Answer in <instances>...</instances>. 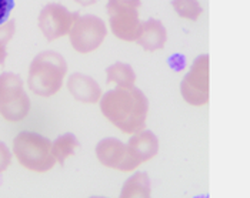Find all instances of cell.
<instances>
[{"instance_id": "44dd1931", "label": "cell", "mask_w": 250, "mask_h": 198, "mask_svg": "<svg viewBox=\"0 0 250 198\" xmlns=\"http://www.w3.org/2000/svg\"><path fill=\"white\" fill-rule=\"evenodd\" d=\"M90 198H107V197H100V196H95V197H90Z\"/></svg>"}, {"instance_id": "5b68a950", "label": "cell", "mask_w": 250, "mask_h": 198, "mask_svg": "<svg viewBox=\"0 0 250 198\" xmlns=\"http://www.w3.org/2000/svg\"><path fill=\"white\" fill-rule=\"evenodd\" d=\"M142 0H109L107 13L110 30L117 39L136 41L140 33L142 21L139 19V7Z\"/></svg>"}, {"instance_id": "5bb4252c", "label": "cell", "mask_w": 250, "mask_h": 198, "mask_svg": "<svg viewBox=\"0 0 250 198\" xmlns=\"http://www.w3.org/2000/svg\"><path fill=\"white\" fill-rule=\"evenodd\" d=\"M80 141L73 133H66L62 134L60 137L52 141V154L60 165H64V161L70 156L75 154L76 148H79Z\"/></svg>"}, {"instance_id": "7c38bea8", "label": "cell", "mask_w": 250, "mask_h": 198, "mask_svg": "<svg viewBox=\"0 0 250 198\" xmlns=\"http://www.w3.org/2000/svg\"><path fill=\"white\" fill-rule=\"evenodd\" d=\"M127 147L132 156L142 164L156 157L159 151V139L152 130H142L130 137Z\"/></svg>"}, {"instance_id": "ac0fdd59", "label": "cell", "mask_w": 250, "mask_h": 198, "mask_svg": "<svg viewBox=\"0 0 250 198\" xmlns=\"http://www.w3.org/2000/svg\"><path fill=\"white\" fill-rule=\"evenodd\" d=\"M12 157L13 156H12L10 148L3 141H0V174L9 168V165L12 162Z\"/></svg>"}, {"instance_id": "2e32d148", "label": "cell", "mask_w": 250, "mask_h": 198, "mask_svg": "<svg viewBox=\"0 0 250 198\" xmlns=\"http://www.w3.org/2000/svg\"><path fill=\"white\" fill-rule=\"evenodd\" d=\"M172 6L180 18L188 20H197L203 12L199 0H172Z\"/></svg>"}, {"instance_id": "3957f363", "label": "cell", "mask_w": 250, "mask_h": 198, "mask_svg": "<svg viewBox=\"0 0 250 198\" xmlns=\"http://www.w3.org/2000/svg\"><path fill=\"white\" fill-rule=\"evenodd\" d=\"M13 156L24 168L35 173L50 171L56 164L52 154V141L33 131H21L15 137Z\"/></svg>"}, {"instance_id": "7a4b0ae2", "label": "cell", "mask_w": 250, "mask_h": 198, "mask_svg": "<svg viewBox=\"0 0 250 198\" xmlns=\"http://www.w3.org/2000/svg\"><path fill=\"white\" fill-rule=\"evenodd\" d=\"M66 74L67 63L64 57L55 50H44L30 63L27 86L36 96L50 97L62 89Z\"/></svg>"}, {"instance_id": "8992f818", "label": "cell", "mask_w": 250, "mask_h": 198, "mask_svg": "<svg viewBox=\"0 0 250 198\" xmlns=\"http://www.w3.org/2000/svg\"><path fill=\"white\" fill-rule=\"evenodd\" d=\"M106 36H107L106 23L96 15L79 16L69 32V40L72 47L77 53L82 54L95 52L104 41Z\"/></svg>"}, {"instance_id": "d6986e66", "label": "cell", "mask_w": 250, "mask_h": 198, "mask_svg": "<svg viewBox=\"0 0 250 198\" xmlns=\"http://www.w3.org/2000/svg\"><path fill=\"white\" fill-rule=\"evenodd\" d=\"M13 9H15V0H0V24L9 20V16Z\"/></svg>"}, {"instance_id": "ba28073f", "label": "cell", "mask_w": 250, "mask_h": 198, "mask_svg": "<svg viewBox=\"0 0 250 198\" xmlns=\"http://www.w3.org/2000/svg\"><path fill=\"white\" fill-rule=\"evenodd\" d=\"M80 15L70 12L60 3H47L39 15V29L49 41L69 35L75 20Z\"/></svg>"}, {"instance_id": "e0dca14e", "label": "cell", "mask_w": 250, "mask_h": 198, "mask_svg": "<svg viewBox=\"0 0 250 198\" xmlns=\"http://www.w3.org/2000/svg\"><path fill=\"white\" fill-rule=\"evenodd\" d=\"M16 33V23L15 20H7L6 23L0 24V66L4 64L7 57V44L13 39Z\"/></svg>"}, {"instance_id": "30bf717a", "label": "cell", "mask_w": 250, "mask_h": 198, "mask_svg": "<svg viewBox=\"0 0 250 198\" xmlns=\"http://www.w3.org/2000/svg\"><path fill=\"white\" fill-rule=\"evenodd\" d=\"M67 90L80 103L95 104L102 97V89L96 80L83 73H73L67 79Z\"/></svg>"}, {"instance_id": "277c9868", "label": "cell", "mask_w": 250, "mask_h": 198, "mask_svg": "<svg viewBox=\"0 0 250 198\" xmlns=\"http://www.w3.org/2000/svg\"><path fill=\"white\" fill-rule=\"evenodd\" d=\"M30 99L23 89L19 74L4 72L0 74V114L7 121L16 123L27 117Z\"/></svg>"}, {"instance_id": "8fae6325", "label": "cell", "mask_w": 250, "mask_h": 198, "mask_svg": "<svg viewBox=\"0 0 250 198\" xmlns=\"http://www.w3.org/2000/svg\"><path fill=\"white\" fill-rule=\"evenodd\" d=\"M167 40V32L162 21L149 19L142 21L140 33L136 43L146 52H156L165 47Z\"/></svg>"}, {"instance_id": "52a82bcc", "label": "cell", "mask_w": 250, "mask_h": 198, "mask_svg": "<svg viewBox=\"0 0 250 198\" xmlns=\"http://www.w3.org/2000/svg\"><path fill=\"white\" fill-rule=\"evenodd\" d=\"M180 93L192 106L209 103V54L194 59L189 73L180 83Z\"/></svg>"}, {"instance_id": "9a60e30c", "label": "cell", "mask_w": 250, "mask_h": 198, "mask_svg": "<svg viewBox=\"0 0 250 198\" xmlns=\"http://www.w3.org/2000/svg\"><path fill=\"white\" fill-rule=\"evenodd\" d=\"M107 83H115L117 87H130L135 86L136 73L130 64L116 61L115 64L106 69Z\"/></svg>"}, {"instance_id": "ffe728a7", "label": "cell", "mask_w": 250, "mask_h": 198, "mask_svg": "<svg viewBox=\"0 0 250 198\" xmlns=\"http://www.w3.org/2000/svg\"><path fill=\"white\" fill-rule=\"evenodd\" d=\"M76 3H79L80 6H92V4H95L97 0H75Z\"/></svg>"}, {"instance_id": "6da1fadb", "label": "cell", "mask_w": 250, "mask_h": 198, "mask_svg": "<svg viewBox=\"0 0 250 198\" xmlns=\"http://www.w3.org/2000/svg\"><path fill=\"white\" fill-rule=\"evenodd\" d=\"M100 111L115 127L126 134L145 130L149 113V100L135 86L117 87L106 91L100 100Z\"/></svg>"}, {"instance_id": "4fadbf2b", "label": "cell", "mask_w": 250, "mask_h": 198, "mask_svg": "<svg viewBox=\"0 0 250 198\" xmlns=\"http://www.w3.org/2000/svg\"><path fill=\"white\" fill-rule=\"evenodd\" d=\"M119 198H152V182L147 173L137 171L125 181Z\"/></svg>"}, {"instance_id": "9c48e42d", "label": "cell", "mask_w": 250, "mask_h": 198, "mask_svg": "<svg viewBox=\"0 0 250 198\" xmlns=\"http://www.w3.org/2000/svg\"><path fill=\"white\" fill-rule=\"evenodd\" d=\"M96 156L104 167L119 171H133L140 165L132 156L127 144L115 137L100 140L96 145Z\"/></svg>"}]
</instances>
